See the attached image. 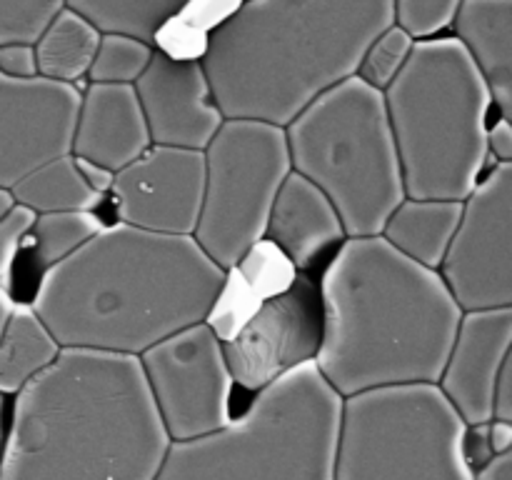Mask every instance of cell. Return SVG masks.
<instances>
[{"label": "cell", "mask_w": 512, "mask_h": 480, "mask_svg": "<svg viewBox=\"0 0 512 480\" xmlns=\"http://www.w3.org/2000/svg\"><path fill=\"white\" fill-rule=\"evenodd\" d=\"M225 270L193 235L113 223L43 270L30 308L60 348L138 358L168 335L205 323Z\"/></svg>", "instance_id": "obj_1"}, {"label": "cell", "mask_w": 512, "mask_h": 480, "mask_svg": "<svg viewBox=\"0 0 512 480\" xmlns=\"http://www.w3.org/2000/svg\"><path fill=\"white\" fill-rule=\"evenodd\" d=\"M168 445L138 358L63 348L15 393L0 480H155Z\"/></svg>", "instance_id": "obj_2"}, {"label": "cell", "mask_w": 512, "mask_h": 480, "mask_svg": "<svg viewBox=\"0 0 512 480\" xmlns=\"http://www.w3.org/2000/svg\"><path fill=\"white\" fill-rule=\"evenodd\" d=\"M318 293L323 335L313 363L340 398L438 383L463 318L438 270L400 255L383 235L345 238Z\"/></svg>", "instance_id": "obj_3"}, {"label": "cell", "mask_w": 512, "mask_h": 480, "mask_svg": "<svg viewBox=\"0 0 512 480\" xmlns=\"http://www.w3.org/2000/svg\"><path fill=\"white\" fill-rule=\"evenodd\" d=\"M393 25V0H243L205 35L210 93L225 120L285 125L358 73Z\"/></svg>", "instance_id": "obj_4"}, {"label": "cell", "mask_w": 512, "mask_h": 480, "mask_svg": "<svg viewBox=\"0 0 512 480\" xmlns=\"http://www.w3.org/2000/svg\"><path fill=\"white\" fill-rule=\"evenodd\" d=\"M405 198L463 203L488 165L493 98L455 38L415 40L383 90Z\"/></svg>", "instance_id": "obj_5"}, {"label": "cell", "mask_w": 512, "mask_h": 480, "mask_svg": "<svg viewBox=\"0 0 512 480\" xmlns=\"http://www.w3.org/2000/svg\"><path fill=\"white\" fill-rule=\"evenodd\" d=\"M340 410L343 398L310 360L223 428L170 440L155 480H333Z\"/></svg>", "instance_id": "obj_6"}, {"label": "cell", "mask_w": 512, "mask_h": 480, "mask_svg": "<svg viewBox=\"0 0 512 480\" xmlns=\"http://www.w3.org/2000/svg\"><path fill=\"white\" fill-rule=\"evenodd\" d=\"M285 140L293 173L333 203L348 238L383 233L405 185L380 90L343 80L285 125Z\"/></svg>", "instance_id": "obj_7"}, {"label": "cell", "mask_w": 512, "mask_h": 480, "mask_svg": "<svg viewBox=\"0 0 512 480\" xmlns=\"http://www.w3.org/2000/svg\"><path fill=\"white\" fill-rule=\"evenodd\" d=\"M465 428L435 383L350 395L333 480H475L463 455Z\"/></svg>", "instance_id": "obj_8"}, {"label": "cell", "mask_w": 512, "mask_h": 480, "mask_svg": "<svg viewBox=\"0 0 512 480\" xmlns=\"http://www.w3.org/2000/svg\"><path fill=\"white\" fill-rule=\"evenodd\" d=\"M203 160V205L193 238L210 260L230 270L265 238L275 195L293 170L285 128L223 120Z\"/></svg>", "instance_id": "obj_9"}, {"label": "cell", "mask_w": 512, "mask_h": 480, "mask_svg": "<svg viewBox=\"0 0 512 480\" xmlns=\"http://www.w3.org/2000/svg\"><path fill=\"white\" fill-rule=\"evenodd\" d=\"M138 363L170 440L200 438L233 418V375L223 340L208 323L188 325L150 345Z\"/></svg>", "instance_id": "obj_10"}, {"label": "cell", "mask_w": 512, "mask_h": 480, "mask_svg": "<svg viewBox=\"0 0 512 480\" xmlns=\"http://www.w3.org/2000/svg\"><path fill=\"white\" fill-rule=\"evenodd\" d=\"M438 273L463 313L512 308V163H495L463 200Z\"/></svg>", "instance_id": "obj_11"}, {"label": "cell", "mask_w": 512, "mask_h": 480, "mask_svg": "<svg viewBox=\"0 0 512 480\" xmlns=\"http://www.w3.org/2000/svg\"><path fill=\"white\" fill-rule=\"evenodd\" d=\"M323 335L318 285L305 273L278 295H270L245 320L243 328L223 343L233 383L258 393L265 385L315 360Z\"/></svg>", "instance_id": "obj_12"}, {"label": "cell", "mask_w": 512, "mask_h": 480, "mask_svg": "<svg viewBox=\"0 0 512 480\" xmlns=\"http://www.w3.org/2000/svg\"><path fill=\"white\" fill-rule=\"evenodd\" d=\"M205 185L203 150L150 145L113 175L115 215L130 228L193 235Z\"/></svg>", "instance_id": "obj_13"}, {"label": "cell", "mask_w": 512, "mask_h": 480, "mask_svg": "<svg viewBox=\"0 0 512 480\" xmlns=\"http://www.w3.org/2000/svg\"><path fill=\"white\" fill-rule=\"evenodd\" d=\"M78 105V85L0 73V190L70 153Z\"/></svg>", "instance_id": "obj_14"}, {"label": "cell", "mask_w": 512, "mask_h": 480, "mask_svg": "<svg viewBox=\"0 0 512 480\" xmlns=\"http://www.w3.org/2000/svg\"><path fill=\"white\" fill-rule=\"evenodd\" d=\"M133 88L150 145L205 150L225 120L210 93L203 63L195 55L153 50L148 68Z\"/></svg>", "instance_id": "obj_15"}, {"label": "cell", "mask_w": 512, "mask_h": 480, "mask_svg": "<svg viewBox=\"0 0 512 480\" xmlns=\"http://www.w3.org/2000/svg\"><path fill=\"white\" fill-rule=\"evenodd\" d=\"M510 353L512 308L463 313L453 348L435 385L465 425L493 420L495 383Z\"/></svg>", "instance_id": "obj_16"}, {"label": "cell", "mask_w": 512, "mask_h": 480, "mask_svg": "<svg viewBox=\"0 0 512 480\" xmlns=\"http://www.w3.org/2000/svg\"><path fill=\"white\" fill-rule=\"evenodd\" d=\"M148 148V125L133 85L90 83L85 93H80L70 145L75 158L118 173Z\"/></svg>", "instance_id": "obj_17"}, {"label": "cell", "mask_w": 512, "mask_h": 480, "mask_svg": "<svg viewBox=\"0 0 512 480\" xmlns=\"http://www.w3.org/2000/svg\"><path fill=\"white\" fill-rule=\"evenodd\" d=\"M348 238L338 210L310 180L290 170L270 208L265 240L275 245L295 270H310L315 260Z\"/></svg>", "instance_id": "obj_18"}, {"label": "cell", "mask_w": 512, "mask_h": 480, "mask_svg": "<svg viewBox=\"0 0 512 480\" xmlns=\"http://www.w3.org/2000/svg\"><path fill=\"white\" fill-rule=\"evenodd\" d=\"M455 40L483 75L500 118H512V0H463Z\"/></svg>", "instance_id": "obj_19"}, {"label": "cell", "mask_w": 512, "mask_h": 480, "mask_svg": "<svg viewBox=\"0 0 512 480\" xmlns=\"http://www.w3.org/2000/svg\"><path fill=\"white\" fill-rule=\"evenodd\" d=\"M460 200L405 198L383 225V238L405 258L438 270L455 228L460 223Z\"/></svg>", "instance_id": "obj_20"}, {"label": "cell", "mask_w": 512, "mask_h": 480, "mask_svg": "<svg viewBox=\"0 0 512 480\" xmlns=\"http://www.w3.org/2000/svg\"><path fill=\"white\" fill-rule=\"evenodd\" d=\"M58 340L30 305L15 303L0 333V395H15L60 355Z\"/></svg>", "instance_id": "obj_21"}, {"label": "cell", "mask_w": 512, "mask_h": 480, "mask_svg": "<svg viewBox=\"0 0 512 480\" xmlns=\"http://www.w3.org/2000/svg\"><path fill=\"white\" fill-rule=\"evenodd\" d=\"M98 43V30L63 5L33 43L38 75L55 83L75 85L88 75Z\"/></svg>", "instance_id": "obj_22"}, {"label": "cell", "mask_w": 512, "mask_h": 480, "mask_svg": "<svg viewBox=\"0 0 512 480\" xmlns=\"http://www.w3.org/2000/svg\"><path fill=\"white\" fill-rule=\"evenodd\" d=\"M13 203L40 213H65V210H95L105 195L95 193L80 175L73 155H60L40 168L30 170L10 188Z\"/></svg>", "instance_id": "obj_23"}, {"label": "cell", "mask_w": 512, "mask_h": 480, "mask_svg": "<svg viewBox=\"0 0 512 480\" xmlns=\"http://www.w3.org/2000/svg\"><path fill=\"white\" fill-rule=\"evenodd\" d=\"M190 3L193 0H63L65 8L88 20L100 35H130L148 45Z\"/></svg>", "instance_id": "obj_24"}, {"label": "cell", "mask_w": 512, "mask_h": 480, "mask_svg": "<svg viewBox=\"0 0 512 480\" xmlns=\"http://www.w3.org/2000/svg\"><path fill=\"white\" fill-rule=\"evenodd\" d=\"M103 218L95 210H65V213H40L30 228L33 258L40 268L60 263L70 253L88 243L103 230Z\"/></svg>", "instance_id": "obj_25"}, {"label": "cell", "mask_w": 512, "mask_h": 480, "mask_svg": "<svg viewBox=\"0 0 512 480\" xmlns=\"http://www.w3.org/2000/svg\"><path fill=\"white\" fill-rule=\"evenodd\" d=\"M150 55H153V45L143 43V40L130 38V35L103 33L88 70L90 83L133 85L148 68Z\"/></svg>", "instance_id": "obj_26"}, {"label": "cell", "mask_w": 512, "mask_h": 480, "mask_svg": "<svg viewBox=\"0 0 512 480\" xmlns=\"http://www.w3.org/2000/svg\"><path fill=\"white\" fill-rule=\"evenodd\" d=\"M413 43L415 40L405 30H400L398 25H390L368 45L355 75L365 80L370 88L383 93L393 83L395 75L403 70L405 60H408L410 50H413Z\"/></svg>", "instance_id": "obj_27"}, {"label": "cell", "mask_w": 512, "mask_h": 480, "mask_svg": "<svg viewBox=\"0 0 512 480\" xmlns=\"http://www.w3.org/2000/svg\"><path fill=\"white\" fill-rule=\"evenodd\" d=\"M235 270H238L240 278H243L263 300L270 298V295L283 293V290L293 283L295 275H298L293 263L265 238L258 240V243L238 260Z\"/></svg>", "instance_id": "obj_28"}, {"label": "cell", "mask_w": 512, "mask_h": 480, "mask_svg": "<svg viewBox=\"0 0 512 480\" xmlns=\"http://www.w3.org/2000/svg\"><path fill=\"white\" fill-rule=\"evenodd\" d=\"M263 303L258 293L240 278V273L235 268L225 270L223 288H220L218 298H215L213 308H210L205 323L213 328V333L220 340H230L240 328L245 325V320L255 313V308Z\"/></svg>", "instance_id": "obj_29"}, {"label": "cell", "mask_w": 512, "mask_h": 480, "mask_svg": "<svg viewBox=\"0 0 512 480\" xmlns=\"http://www.w3.org/2000/svg\"><path fill=\"white\" fill-rule=\"evenodd\" d=\"M63 0H0V45H33Z\"/></svg>", "instance_id": "obj_30"}, {"label": "cell", "mask_w": 512, "mask_h": 480, "mask_svg": "<svg viewBox=\"0 0 512 480\" xmlns=\"http://www.w3.org/2000/svg\"><path fill=\"white\" fill-rule=\"evenodd\" d=\"M463 0H393V25L413 40H430L450 28Z\"/></svg>", "instance_id": "obj_31"}, {"label": "cell", "mask_w": 512, "mask_h": 480, "mask_svg": "<svg viewBox=\"0 0 512 480\" xmlns=\"http://www.w3.org/2000/svg\"><path fill=\"white\" fill-rule=\"evenodd\" d=\"M33 223V210L23 208V205L18 203H13L3 215H0V285H3V288H10L15 260H18L20 248H23L25 238L30 235Z\"/></svg>", "instance_id": "obj_32"}, {"label": "cell", "mask_w": 512, "mask_h": 480, "mask_svg": "<svg viewBox=\"0 0 512 480\" xmlns=\"http://www.w3.org/2000/svg\"><path fill=\"white\" fill-rule=\"evenodd\" d=\"M0 73L8 75V78H35L38 68H35L33 45H0Z\"/></svg>", "instance_id": "obj_33"}, {"label": "cell", "mask_w": 512, "mask_h": 480, "mask_svg": "<svg viewBox=\"0 0 512 480\" xmlns=\"http://www.w3.org/2000/svg\"><path fill=\"white\" fill-rule=\"evenodd\" d=\"M463 455L475 473H478L480 468H485V465L495 458L493 448H490V423L468 425V428H465Z\"/></svg>", "instance_id": "obj_34"}, {"label": "cell", "mask_w": 512, "mask_h": 480, "mask_svg": "<svg viewBox=\"0 0 512 480\" xmlns=\"http://www.w3.org/2000/svg\"><path fill=\"white\" fill-rule=\"evenodd\" d=\"M493 420H505L512 423V353L500 368L498 383H495L493 395Z\"/></svg>", "instance_id": "obj_35"}, {"label": "cell", "mask_w": 512, "mask_h": 480, "mask_svg": "<svg viewBox=\"0 0 512 480\" xmlns=\"http://www.w3.org/2000/svg\"><path fill=\"white\" fill-rule=\"evenodd\" d=\"M488 153H493L495 163H512V125L500 118L493 128H488Z\"/></svg>", "instance_id": "obj_36"}, {"label": "cell", "mask_w": 512, "mask_h": 480, "mask_svg": "<svg viewBox=\"0 0 512 480\" xmlns=\"http://www.w3.org/2000/svg\"><path fill=\"white\" fill-rule=\"evenodd\" d=\"M75 165H78L83 180L95 190V193H100V195L110 193V188H113V175H115L113 170L103 168V165H98V163H90V160H83V158H75Z\"/></svg>", "instance_id": "obj_37"}, {"label": "cell", "mask_w": 512, "mask_h": 480, "mask_svg": "<svg viewBox=\"0 0 512 480\" xmlns=\"http://www.w3.org/2000/svg\"><path fill=\"white\" fill-rule=\"evenodd\" d=\"M475 480H512V453L495 455L485 468L475 473Z\"/></svg>", "instance_id": "obj_38"}, {"label": "cell", "mask_w": 512, "mask_h": 480, "mask_svg": "<svg viewBox=\"0 0 512 480\" xmlns=\"http://www.w3.org/2000/svg\"><path fill=\"white\" fill-rule=\"evenodd\" d=\"M490 448L495 455L512 453V423L490 420Z\"/></svg>", "instance_id": "obj_39"}, {"label": "cell", "mask_w": 512, "mask_h": 480, "mask_svg": "<svg viewBox=\"0 0 512 480\" xmlns=\"http://www.w3.org/2000/svg\"><path fill=\"white\" fill-rule=\"evenodd\" d=\"M13 308H15L13 295H10L8 288H3V285H0V333H3V328H5V323H8Z\"/></svg>", "instance_id": "obj_40"}, {"label": "cell", "mask_w": 512, "mask_h": 480, "mask_svg": "<svg viewBox=\"0 0 512 480\" xmlns=\"http://www.w3.org/2000/svg\"><path fill=\"white\" fill-rule=\"evenodd\" d=\"M10 205H13V198H10V193H8V190H0V215H3L5 210L10 208Z\"/></svg>", "instance_id": "obj_41"}, {"label": "cell", "mask_w": 512, "mask_h": 480, "mask_svg": "<svg viewBox=\"0 0 512 480\" xmlns=\"http://www.w3.org/2000/svg\"><path fill=\"white\" fill-rule=\"evenodd\" d=\"M0 450H3V400H0Z\"/></svg>", "instance_id": "obj_42"}]
</instances>
